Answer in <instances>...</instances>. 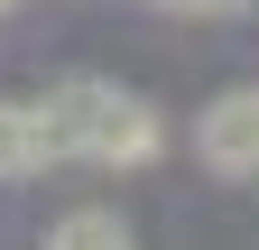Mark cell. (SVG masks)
<instances>
[{"mask_svg": "<svg viewBox=\"0 0 259 250\" xmlns=\"http://www.w3.org/2000/svg\"><path fill=\"white\" fill-rule=\"evenodd\" d=\"M37 111H47L56 167H157V158H167L157 102H139V93H120V84H102V74L56 84Z\"/></svg>", "mask_w": 259, "mask_h": 250, "instance_id": "obj_1", "label": "cell"}, {"mask_svg": "<svg viewBox=\"0 0 259 250\" xmlns=\"http://www.w3.org/2000/svg\"><path fill=\"white\" fill-rule=\"evenodd\" d=\"M194 158L213 176H259V84H232L213 93L204 120H194Z\"/></svg>", "mask_w": 259, "mask_h": 250, "instance_id": "obj_2", "label": "cell"}, {"mask_svg": "<svg viewBox=\"0 0 259 250\" xmlns=\"http://www.w3.org/2000/svg\"><path fill=\"white\" fill-rule=\"evenodd\" d=\"M56 167V139H47V111L37 102H0V185Z\"/></svg>", "mask_w": 259, "mask_h": 250, "instance_id": "obj_3", "label": "cell"}, {"mask_svg": "<svg viewBox=\"0 0 259 250\" xmlns=\"http://www.w3.org/2000/svg\"><path fill=\"white\" fill-rule=\"evenodd\" d=\"M37 250H139V241H130V223H120V213L83 204V213H65V223H56Z\"/></svg>", "mask_w": 259, "mask_h": 250, "instance_id": "obj_4", "label": "cell"}, {"mask_svg": "<svg viewBox=\"0 0 259 250\" xmlns=\"http://www.w3.org/2000/svg\"><path fill=\"white\" fill-rule=\"evenodd\" d=\"M185 10H194V19H232L241 0H185Z\"/></svg>", "mask_w": 259, "mask_h": 250, "instance_id": "obj_5", "label": "cell"}, {"mask_svg": "<svg viewBox=\"0 0 259 250\" xmlns=\"http://www.w3.org/2000/svg\"><path fill=\"white\" fill-rule=\"evenodd\" d=\"M157 10H185V0H157Z\"/></svg>", "mask_w": 259, "mask_h": 250, "instance_id": "obj_6", "label": "cell"}]
</instances>
